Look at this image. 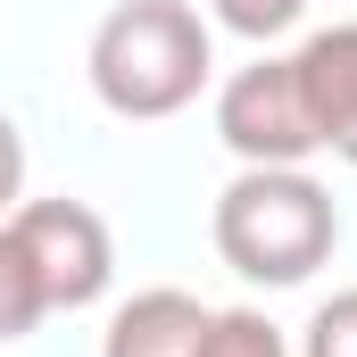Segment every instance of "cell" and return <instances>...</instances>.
I'll return each mask as SVG.
<instances>
[{
  "label": "cell",
  "mask_w": 357,
  "mask_h": 357,
  "mask_svg": "<svg viewBox=\"0 0 357 357\" xmlns=\"http://www.w3.org/2000/svg\"><path fill=\"white\" fill-rule=\"evenodd\" d=\"M216 75L208 50V17L191 0H116L91 33V91L108 116H175L199 100V84Z\"/></svg>",
  "instance_id": "obj_1"
},
{
  "label": "cell",
  "mask_w": 357,
  "mask_h": 357,
  "mask_svg": "<svg viewBox=\"0 0 357 357\" xmlns=\"http://www.w3.org/2000/svg\"><path fill=\"white\" fill-rule=\"evenodd\" d=\"M341 216L307 167H241L216 191V258L250 282H307L333 258Z\"/></svg>",
  "instance_id": "obj_2"
},
{
  "label": "cell",
  "mask_w": 357,
  "mask_h": 357,
  "mask_svg": "<svg viewBox=\"0 0 357 357\" xmlns=\"http://www.w3.org/2000/svg\"><path fill=\"white\" fill-rule=\"evenodd\" d=\"M216 133H225V150L241 167H299L316 150V125H307L291 59H258L216 91Z\"/></svg>",
  "instance_id": "obj_3"
},
{
  "label": "cell",
  "mask_w": 357,
  "mask_h": 357,
  "mask_svg": "<svg viewBox=\"0 0 357 357\" xmlns=\"http://www.w3.org/2000/svg\"><path fill=\"white\" fill-rule=\"evenodd\" d=\"M8 225H17V241H25V258H33V282H42L50 316H59V307H91V299L108 291L116 250H108V225L91 216L84 199H25Z\"/></svg>",
  "instance_id": "obj_4"
},
{
  "label": "cell",
  "mask_w": 357,
  "mask_h": 357,
  "mask_svg": "<svg viewBox=\"0 0 357 357\" xmlns=\"http://www.w3.org/2000/svg\"><path fill=\"white\" fill-rule=\"evenodd\" d=\"M291 75L307 100V125H316V150H341L357 167V25H324L291 50Z\"/></svg>",
  "instance_id": "obj_5"
},
{
  "label": "cell",
  "mask_w": 357,
  "mask_h": 357,
  "mask_svg": "<svg viewBox=\"0 0 357 357\" xmlns=\"http://www.w3.org/2000/svg\"><path fill=\"white\" fill-rule=\"evenodd\" d=\"M208 316H216V307H199L191 291H133V299L108 316L100 357H199Z\"/></svg>",
  "instance_id": "obj_6"
},
{
  "label": "cell",
  "mask_w": 357,
  "mask_h": 357,
  "mask_svg": "<svg viewBox=\"0 0 357 357\" xmlns=\"http://www.w3.org/2000/svg\"><path fill=\"white\" fill-rule=\"evenodd\" d=\"M42 316H50V299H42V282H33V258H25L17 225L0 216V341H25Z\"/></svg>",
  "instance_id": "obj_7"
},
{
  "label": "cell",
  "mask_w": 357,
  "mask_h": 357,
  "mask_svg": "<svg viewBox=\"0 0 357 357\" xmlns=\"http://www.w3.org/2000/svg\"><path fill=\"white\" fill-rule=\"evenodd\" d=\"M199 357H291V349H282V333H274L258 307H225V316H208Z\"/></svg>",
  "instance_id": "obj_8"
},
{
  "label": "cell",
  "mask_w": 357,
  "mask_h": 357,
  "mask_svg": "<svg viewBox=\"0 0 357 357\" xmlns=\"http://www.w3.org/2000/svg\"><path fill=\"white\" fill-rule=\"evenodd\" d=\"M299 357H357V291H333V299L307 316Z\"/></svg>",
  "instance_id": "obj_9"
},
{
  "label": "cell",
  "mask_w": 357,
  "mask_h": 357,
  "mask_svg": "<svg viewBox=\"0 0 357 357\" xmlns=\"http://www.w3.org/2000/svg\"><path fill=\"white\" fill-rule=\"evenodd\" d=\"M208 8H216V25H225V33H250V42H266V33H282V25H291L307 0H208Z\"/></svg>",
  "instance_id": "obj_10"
},
{
  "label": "cell",
  "mask_w": 357,
  "mask_h": 357,
  "mask_svg": "<svg viewBox=\"0 0 357 357\" xmlns=\"http://www.w3.org/2000/svg\"><path fill=\"white\" fill-rule=\"evenodd\" d=\"M25 191V133L0 116V216H8V199Z\"/></svg>",
  "instance_id": "obj_11"
}]
</instances>
